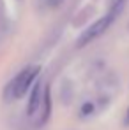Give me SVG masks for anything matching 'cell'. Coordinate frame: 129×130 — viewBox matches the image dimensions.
Instances as JSON below:
<instances>
[{"instance_id": "cell-1", "label": "cell", "mask_w": 129, "mask_h": 130, "mask_svg": "<svg viewBox=\"0 0 129 130\" xmlns=\"http://www.w3.org/2000/svg\"><path fill=\"white\" fill-rule=\"evenodd\" d=\"M122 5H124V0H117V2H115V5L111 7V11L108 12L104 18L97 20L94 25H90L85 32H83V35H81V37H80V41H78V46H87V44L92 42L94 39H97L101 34H104V32L108 30V26L111 25V21L115 20L117 12H120Z\"/></svg>"}, {"instance_id": "cell-2", "label": "cell", "mask_w": 129, "mask_h": 130, "mask_svg": "<svg viewBox=\"0 0 129 130\" xmlns=\"http://www.w3.org/2000/svg\"><path fill=\"white\" fill-rule=\"evenodd\" d=\"M39 74V67H27L13 79V83L9 85V97L11 99H21L27 93V90L32 86L36 76Z\"/></svg>"}, {"instance_id": "cell-3", "label": "cell", "mask_w": 129, "mask_h": 130, "mask_svg": "<svg viewBox=\"0 0 129 130\" xmlns=\"http://www.w3.org/2000/svg\"><path fill=\"white\" fill-rule=\"evenodd\" d=\"M41 104H43V85L37 83L32 90V93H30V99H28V106H27L28 116H34L41 109Z\"/></svg>"}]
</instances>
